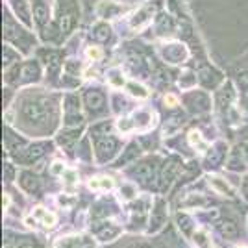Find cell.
I'll list each match as a JSON object with an SVG mask.
<instances>
[{
  "instance_id": "cell-33",
  "label": "cell",
  "mask_w": 248,
  "mask_h": 248,
  "mask_svg": "<svg viewBox=\"0 0 248 248\" xmlns=\"http://www.w3.org/2000/svg\"><path fill=\"white\" fill-rule=\"evenodd\" d=\"M2 204H4V209L10 206V197H8V195H4V200H2Z\"/></svg>"
},
{
  "instance_id": "cell-2",
  "label": "cell",
  "mask_w": 248,
  "mask_h": 248,
  "mask_svg": "<svg viewBox=\"0 0 248 248\" xmlns=\"http://www.w3.org/2000/svg\"><path fill=\"white\" fill-rule=\"evenodd\" d=\"M48 115V108H46V102H41V100H33V102H26L24 104V117L28 123H41L46 119Z\"/></svg>"
},
{
  "instance_id": "cell-32",
  "label": "cell",
  "mask_w": 248,
  "mask_h": 248,
  "mask_svg": "<svg viewBox=\"0 0 248 248\" xmlns=\"http://www.w3.org/2000/svg\"><path fill=\"white\" fill-rule=\"evenodd\" d=\"M241 83H243V87H247L248 89V74H245V76L241 78Z\"/></svg>"
},
{
  "instance_id": "cell-21",
  "label": "cell",
  "mask_w": 248,
  "mask_h": 248,
  "mask_svg": "<svg viewBox=\"0 0 248 248\" xmlns=\"http://www.w3.org/2000/svg\"><path fill=\"white\" fill-rule=\"evenodd\" d=\"M163 202H159V206H157V209H155L154 213V222H152V230H155V228L161 226V222H163Z\"/></svg>"
},
{
  "instance_id": "cell-1",
  "label": "cell",
  "mask_w": 248,
  "mask_h": 248,
  "mask_svg": "<svg viewBox=\"0 0 248 248\" xmlns=\"http://www.w3.org/2000/svg\"><path fill=\"white\" fill-rule=\"evenodd\" d=\"M117 146L119 141L111 135H100V139L96 141V155L100 161H108L117 154Z\"/></svg>"
},
{
  "instance_id": "cell-23",
  "label": "cell",
  "mask_w": 248,
  "mask_h": 248,
  "mask_svg": "<svg viewBox=\"0 0 248 248\" xmlns=\"http://www.w3.org/2000/svg\"><path fill=\"white\" fill-rule=\"evenodd\" d=\"M134 126H135V123L132 124V121H130V119H121V121H119V130H121L123 134L132 132V130H134Z\"/></svg>"
},
{
  "instance_id": "cell-15",
  "label": "cell",
  "mask_w": 248,
  "mask_h": 248,
  "mask_svg": "<svg viewBox=\"0 0 248 248\" xmlns=\"http://www.w3.org/2000/svg\"><path fill=\"white\" fill-rule=\"evenodd\" d=\"M128 91L134 94V96H137V98H146V96H148V91H146L145 87L139 85V83H135V82L128 83Z\"/></svg>"
},
{
  "instance_id": "cell-24",
  "label": "cell",
  "mask_w": 248,
  "mask_h": 248,
  "mask_svg": "<svg viewBox=\"0 0 248 248\" xmlns=\"http://www.w3.org/2000/svg\"><path fill=\"white\" fill-rule=\"evenodd\" d=\"M87 56L94 62H98V60H102V50L98 46H91V48H87Z\"/></svg>"
},
{
  "instance_id": "cell-3",
  "label": "cell",
  "mask_w": 248,
  "mask_h": 248,
  "mask_svg": "<svg viewBox=\"0 0 248 248\" xmlns=\"http://www.w3.org/2000/svg\"><path fill=\"white\" fill-rule=\"evenodd\" d=\"M73 119H80V100L76 96H69L65 100V121L67 124H74Z\"/></svg>"
},
{
  "instance_id": "cell-14",
  "label": "cell",
  "mask_w": 248,
  "mask_h": 248,
  "mask_svg": "<svg viewBox=\"0 0 248 248\" xmlns=\"http://www.w3.org/2000/svg\"><path fill=\"white\" fill-rule=\"evenodd\" d=\"M220 232L226 235V237H235L239 233V228L235 222H232V220H224L222 224H220Z\"/></svg>"
},
{
  "instance_id": "cell-31",
  "label": "cell",
  "mask_w": 248,
  "mask_h": 248,
  "mask_svg": "<svg viewBox=\"0 0 248 248\" xmlns=\"http://www.w3.org/2000/svg\"><path fill=\"white\" fill-rule=\"evenodd\" d=\"M241 191H243V197L248 200V176L243 180V186H241Z\"/></svg>"
},
{
  "instance_id": "cell-16",
  "label": "cell",
  "mask_w": 248,
  "mask_h": 248,
  "mask_svg": "<svg viewBox=\"0 0 248 248\" xmlns=\"http://www.w3.org/2000/svg\"><path fill=\"white\" fill-rule=\"evenodd\" d=\"M22 78H24V80H37V78H39V67L33 65V63H28V65H26V71L22 74Z\"/></svg>"
},
{
  "instance_id": "cell-17",
  "label": "cell",
  "mask_w": 248,
  "mask_h": 248,
  "mask_svg": "<svg viewBox=\"0 0 248 248\" xmlns=\"http://www.w3.org/2000/svg\"><path fill=\"white\" fill-rule=\"evenodd\" d=\"M109 37V26H106V24H98L96 28H94V39H98V41H106Z\"/></svg>"
},
{
  "instance_id": "cell-13",
  "label": "cell",
  "mask_w": 248,
  "mask_h": 248,
  "mask_svg": "<svg viewBox=\"0 0 248 248\" xmlns=\"http://www.w3.org/2000/svg\"><path fill=\"white\" fill-rule=\"evenodd\" d=\"M189 143L193 145V148H197V150H200V152H206L207 150V143L202 139L200 132H197V130H193V132L189 134Z\"/></svg>"
},
{
  "instance_id": "cell-29",
  "label": "cell",
  "mask_w": 248,
  "mask_h": 248,
  "mask_svg": "<svg viewBox=\"0 0 248 248\" xmlns=\"http://www.w3.org/2000/svg\"><path fill=\"white\" fill-rule=\"evenodd\" d=\"M165 106L176 108V106H178V98H176V96H172V94H167V96H165Z\"/></svg>"
},
{
  "instance_id": "cell-20",
  "label": "cell",
  "mask_w": 248,
  "mask_h": 248,
  "mask_svg": "<svg viewBox=\"0 0 248 248\" xmlns=\"http://www.w3.org/2000/svg\"><path fill=\"white\" fill-rule=\"evenodd\" d=\"M137 176H139V180H143L145 184H148V180L152 178V169L150 165H141L137 169Z\"/></svg>"
},
{
  "instance_id": "cell-30",
  "label": "cell",
  "mask_w": 248,
  "mask_h": 248,
  "mask_svg": "<svg viewBox=\"0 0 248 248\" xmlns=\"http://www.w3.org/2000/svg\"><path fill=\"white\" fill-rule=\"evenodd\" d=\"M63 170H65V169H63V165L60 161H56V163L52 165V172H54V174H63Z\"/></svg>"
},
{
  "instance_id": "cell-11",
  "label": "cell",
  "mask_w": 248,
  "mask_h": 248,
  "mask_svg": "<svg viewBox=\"0 0 248 248\" xmlns=\"http://www.w3.org/2000/svg\"><path fill=\"white\" fill-rule=\"evenodd\" d=\"M209 184H211V187H213L215 191H218L220 195H228V197H233V189L228 186L226 182H222L220 178H211V180H209Z\"/></svg>"
},
{
  "instance_id": "cell-12",
  "label": "cell",
  "mask_w": 248,
  "mask_h": 248,
  "mask_svg": "<svg viewBox=\"0 0 248 248\" xmlns=\"http://www.w3.org/2000/svg\"><path fill=\"white\" fill-rule=\"evenodd\" d=\"M102 8H106V11L98 10V13H100V17H104V19H111V17L119 15L123 11V8L121 6H115L113 2H102Z\"/></svg>"
},
{
  "instance_id": "cell-26",
  "label": "cell",
  "mask_w": 248,
  "mask_h": 248,
  "mask_svg": "<svg viewBox=\"0 0 248 248\" xmlns=\"http://www.w3.org/2000/svg\"><path fill=\"white\" fill-rule=\"evenodd\" d=\"M206 241H207L206 232H197V233H195V243H198V245H206Z\"/></svg>"
},
{
  "instance_id": "cell-22",
  "label": "cell",
  "mask_w": 248,
  "mask_h": 248,
  "mask_svg": "<svg viewBox=\"0 0 248 248\" xmlns=\"http://www.w3.org/2000/svg\"><path fill=\"white\" fill-rule=\"evenodd\" d=\"M178 222L182 224L180 228H184V233H186V235H189V233H191V226H193L191 218L186 217V215H180V217H178Z\"/></svg>"
},
{
  "instance_id": "cell-27",
  "label": "cell",
  "mask_w": 248,
  "mask_h": 248,
  "mask_svg": "<svg viewBox=\"0 0 248 248\" xmlns=\"http://www.w3.org/2000/svg\"><path fill=\"white\" fill-rule=\"evenodd\" d=\"M121 195H126V198H134V197H135V191H134V187H130V186H124L123 189H121Z\"/></svg>"
},
{
  "instance_id": "cell-4",
  "label": "cell",
  "mask_w": 248,
  "mask_h": 248,
  "mask_svg": "<svg viewBox=\"0 0 248 248\" xmlns=\"http://www.w3.org/2000/svg\"><path fill=\"white\" fill-rule=\"evenodd\" d=\"M104 104H106V98H104V94L100 93V91L91 89V91L85 93V106H87L91 111H100L104 108Z\"/></svg>"
},
{
  "instance_id": "cell-5",
  "label": "cell",
  "mask_w": 248,
  "mask_h": 248,
  "mask_svg": "<svg viewBox=\"0 0 248 248\" xmlns=\"http://www.w3.org/2000/svg\"><path fill=\"white\" fill-rule=\"evenodd\" d=\"M165 48L167 50L163 52V56H165V60L169 63H180L186 60L187 52L182 45H176L174 43V45H169V46H165Z\"/></svg>"
},
{
  "instance_id": "cell-19",
  "label": "cell",
  "mask_w": 248,
  "mask_h": 248,
  "mask_svg": "<svg viewBox=\"0 0 248 248\" xmlns=\"http://www.w3.org/2000/svg\"><path fill=\"white\" fill-rule=\"evenodd\" d=\"M45 148H46V145H35V146H31L30 152H28V157H26V161H31V159L35 161V159H37L39 155L45 154V152H43Z\"/></svg>"
},
{
  "instance_id": "cell-25",
  "label": "cell",
  "mask_w": 248,
  "mask_h": 248,
  "mask_svg": "<svg viewBox=\"0 0 248 248\" xmlns=\"http://www.w3.org/2000/svg\"><path fill=\"white\" fill-rule=\"evenodd\" d=\"M119 78H121V73H119V71H111V73H109V83L115 85V87H121L124 83V80H119Z\"/></svg>"
},
{
  "instance_id": "cell-28",
  "label": "cell",
  "mask_w": 248,
  "mask_h": 248,
  "mask_svg": "<svg viewBox=\"0 0 248 248\" xmlns=\"http://www.w3.org/2000/svg\"><path fill=\"white\" fill-rule=\"evenodd\" d=\"M11 58H13V54H11L10 46H4V65H11Z\"/></svg>"
},
{
  "instance_id": "cell-8",
  "label": "cell",
  "mask_w": 248,
  "mask_h": 248,
  "mask_svg": "<svg viewBox=\"0 0 248 248\" xmlns=\"http://www.w3.org/2000/svg\"><path fill=\"white\" fill-rule=\"evenodd\" d=\"M89 187L94 191H109L113 187V180L108 178V176H98V178H93L89 182Z\"/></svg>"
},
{
  "instance_id": "cell-18",
  "label": "cell",
  "mask_w": 248,
  "mask_h": 248,
  "mask_svg": "<svg viewBox=\"0 0 248 248\" xmlns=\"http://www.w3.org/2000/svg\"><path fill=\"white\" fill-rule=\"evenodd\" d=\"M63 180H65L69 189H73L76 186V182H78V174L74 170H63Z\"/></svg>"
},
{
  "instance_id": "cell-9",
  "label": "cell",
  "mask_w": 248,
  "mask_h": 248,
  "mask_svg": "<svg viewBox=\"0 0 248 248\" xmlns=\"http://www.w3.org/2000/svg\"><path fill=\"white\" fill-rule=\"evenodd\" d=\"M33 215L41 220V224L45 228H54V224H56V215H54V213H48V211L43 209V207H37V209L33 211Z\"/></svg>"
},
{
  "instance_id": "cell-7",
  "label": "cell",
  "mask_w": 248,
  "mask_h": 248,
  "mask_svg": "<svg viewBox=\"0 0 248 248\" xmlns=\"http://www.w3.org/2000/svg\"><path fill=\"white\" fill-rule=\"evenodd\" d=\"M178 172H180V163L176 159H170L169 165H165V170H163V189L172 184V180L176 178Z\"/></svg>"
},
{
  "instance_id": "cell-6",
  "label": "cell",
  "mask_w": 248,
  "mask_h": 248,
  "mask_svg": "<svg viewBox=\"0 0 248 248\" xmlns=\"http://www.w3.org/2000/svg\"><path fill=\"white\" fill-rule=\"evenodd\" d=\"M33 2V15L37 19V24L43 26L45 22L48 21V8L45 4V0H31Z\"/></svg>"
},
{
  "instance_id": "cell-10",
  "label": "cell",
  "mask_w": 248,
  "mask_h": 248,
  "mask_svg": "<svg viewBox=\"0 0 248 248\" xmlns=\"http://www.w3.org/2000/svg\"><path fill=\"white\" fill-rule=\"evenodd\" d=\"M21 186L28 191V193H33V191H37V187H39V184H37V178L33 174H30V172H22L21 176Z\"/></svg>"
}]
</instances>
